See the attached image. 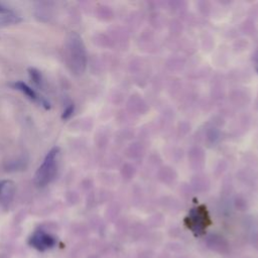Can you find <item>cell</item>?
Masks as SVG:
<instances>
[{"mask_svg": "<svg viewBox=\"0 0 258 258\" xmlns=\"http://www.w3.org/2000/svg\"><path fill=\"white\" fill-rule=\"evenodd\" d=\"M63 57L66 66L74 75L84 73L87 64V54L84 42L77 32H71L67 36Z\"/></svg>", "mask_w": 258, "mask_h": 258, "instance_id": "6da1fadb", "label": "cell"}, {"mask_svg": "<svg viewBox=\"0 0 258 258\" xmlns=\"http://www.w3.org/2000/svg\"><path fill=\"white\" fill-rule=\"evenodd\" d=\"M58 154L59 148L53 147L45 155L42 163L34 173V182L37 186L44 187L53 180L57 172Z\"/></svg>", "mask_w": 258, "mask_h": 258, "instance_id": "7a4b0ae2", "label": "cell"}, {"mask_svg": "<svg viewBox=\"0 0 258 258\" xmlns=\"http://www.w3.org/2000/svg\"><path fill=\"white\" fill-rule=\"evenodd\" d=\"M184 223L196 236L203 235L206 229L211 225V219L206 207L199 206L191 209L184 219Z\"/></svg>", "mask_w": 258, "mask_h": 258, "instance_id": "3957f363", "label": "cell"}, {"mask_svg": "<svg viewBox=\"0 0 258 258\" xmlns=\"http://www.w3.org/2000/svg\"><path fill=\"white\" fill-rule=\"evenodd\" d=\"M29 245L38 251H45L56 244V239L43 230L35 231L29 238Z\"/></svg>", "mask_w": 258, "mask_h": 258, "instance_id": "277c9868", "label": "cell"}, {"mask_svg": "<svg viewBox=\"0 0 258 258\" xmlns=\"http://www.w3.org/2000/svg\"><path fill=\"white\" fill-rule=\"evenodd\" d=\"M13 88L16 89L17 91L21 92L26 98H28L30 101L34 102V103H37L39 104L40 106L44 107L45 109H49L50 106H49V103L44 99L42 98L41 96H39L31 87H29L27 84L21 82V81H18V82H15L13 85Z\"/></svg>", "mask_w": 258, "mask_h": 258, "instance_id": "5b68a950", "label": "cell"}, {"mask_svg": "<svg viewBox=\"0 0 258 258\" xmlns=\"http://www.w3.org/2000/svg\"><path fill=\"white\" fill-rule=\"evenodd\" d=\"M15 190L16 186L12 180H0V203L3 205H8L12 201Z\"/></svg>", "mask_w": 258, "mask_h": 258, "instance_id": "8992f818", "label": "cell"}, {"mask_svg": "<svg viewBox=\"0 0 258 258\" xmlns=\"http://www.w3.org/2000/svg\"><path fill=\"white\" fill-rule=\"evenodd\" d=\"M21 17L15 13L0 15V26H6L11 24H17L21 21Z\"/></svg>", "mask_w": 258, "mask_h": 258, "instance_id": "52a82bcc", "label": "cell"}, {"mask_svg": "<svg viewBox=\"0 0 258 258\" xmlns=\"http://www.w3.org/2000/svg\"><path fill=\"white\" fill-rule=\"evenodd\" d=\"M29 77L32 80V82L37 85V86H41L42 83V79H41V75L40 73L35 70V69H29Z\"/></svg>", "mask_w": 258, "mask_h": 258, "instance_id": "ba28073f", "label": "cell"}, {"mask_svg": "<svg viewBox=\"0 0 258 258\" xmlns=\"http://www.w3.org/2000/svg\"><path fill=\"white\" fill-rule=\"evenodd\" d=\"M74 110H75V106H74V104H70V105H68V106L66 107V109L63 110V113H62L61 118H62V119H69V118L73 115Z\"/></svg>", "mask_w": 258, "mask_h": 258, "instance_id": "9c48e42d", "label": "cell"}, {"mask_svg": "<svg viewBox=\"0 0 258 258\" xmlns=\"http://www.w3.org/2000/svg\"><path fill=\"white\" fill-rule=\"evenodd\" d=\"M11 13H14V12L11 9H9L7 6L0 3V15H6V14H11Z\"/></svg>", "mask_w": 258, "mask_h": 258, "instance_id": "30bf717a", "label": "cell"}, {"mask_svg": "<svg viewBox=\"0 0 258 258\" xmlns=\"http://www.w3.org/2000/svg\"><path fill=\"white\" fill-rule=\"evenodd\" d=\"M255 66H256V70L258 72V51L255 53Z\"/></svg>", "mask_w": 258, "mask_h": 258, "instance_id": "8fae6325", "label": "cell"}]
</instances>
